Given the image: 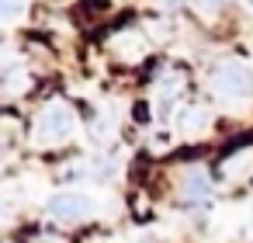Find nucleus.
Segmentation results:
<instances>
[{"label":"nucleus","instance_id":"9d476101","mask_svg":"<svg viewBox=\"0 0 253 243\" xmlns=\"http://www.w3.org/2000/svg\"><path fill=\"white\" fill-rule=\"evenodd\" d=\"M118 49H122L125 59H139V56H142V42H139V39H122Z\"/></svg>","mask_w":253,"mask_h":243},{"label":"nucleus","instance_id":"1a4fd4ad","mask_svg":"<svg viewBox=\"0 0 253 243\" xmlns=\"http://www.w3.org/2000/svg\"><path fill=\"white\" fill-rule=\"evenodd\" d=\"M25 14V0H0V21H18Z\"/></svg>","mask_w":253,"mask_h":243},{"label":"nucleus","instance_id":"20e7f679","mask_svg":"<svg viewBox=\"0 0 253 243\" xmlns=\"http://www.w3.org/2000/svg\"><path fill=\"white\" fill-rule=\"evenodd\" d=\"M180 87H184V80H180V73H163L160 77V84H156V111L160 115H167L170 111V104L177 101V94H180Z\"/></svg>","mask_w":253,"mask_h":243},{"label":"nucleus","instance_id":"f8f14e48","mask_svg":"<svg viewBox=\"0 0 253 243\" xmlns=\"http://www.w3.org/2000/svg\"><path fill=\"white\" fill-rule=\"evenodd\" d=\"M160 7H177V4H184V0H156Z\"/></svg>","mask_w":253,"mask_h":243},{"label":"nucleus","instance_id":"0eeeda50","mask_svg":"<svg viewBox=\"0 0 253 243\" xmlns=\"http://www.w3.org/2000/svg\"><path fill=\"white\" fill-rule=\"evenodd\" d=\"M0 87H4L7 94H21V91H28V73L21 66H14V70H7V77H4Z\"/></svg>","mask_w":253,"mask_h":243},{"label":"nucleus","instance_id":"6e6552de","mask_svg":"<svg viewBox=\"0 0 253 243\" xmlns=\"http://www.w3.org/2000/svg\"><path fill=\"white\" fill-rule=\"evenodd\" d=\"M250 170H253V153L232 156V160L225 163V174H229V177H243V174H250Z\"/></svg>","mask_w":253,"mask_h":243},{"label":"nucleus","instance_id":"f03ea898","mask_svg":"<svg viewBox=\"0 0 253 243\" xmlns=\"http://www.w3.org/2000/svg\"><path fill=\"white\" fill-rule=\"evenodd\" d=\"M73 136V111L66 104H52L35 122V143L39 146H59Z\"/></svg>","mask_w":253,"mask_h":243},{"label":"nucleus","instance_id":"9b49d317","mask_svg":"<svg viewBox=\"0 0 253 243\" xmlns=\"http://www.w3.org/2000/svg\"><path fill=\"white\" fill-rule=\"evenodd\" d=\"M222 4H225V0H194V7H198L201 14H218Z\"/></svg>","mask_w":253,"mask_h":243},{"label":"nucleus","instance_id":"ddd939ff","mask_svg":"<svg viewBox=\"0 0 253 243\" xmlns=\"http://www.w3.org/2000/svg\"><path fill=\"white\" fill-rule=\"evenodd\" d=\"M243 4H246V7H250V11H253V0H243Z\"/></svg>","mask_w":253,"mask_h":243},{"label":"nucleus","instance_id":"7ed1b4c3","mask_svg":"<svg viewBox=\"0 0 253 243\" xmlns=\"http://www.w3.org/2000/svg\"><path fill=\"white\" fill-rule=\"evenodd\" d=\"M49 215L59 222H87L94 215V198L84 191H59L49 198Z\"/></svg>","mask_w":253,"mask_h":243},{"label":"nucleus","instance_id":"39448f33","mask_svg":"<svg viewBox=\"0 0 253 243\" xmlns=\"http://www.w3.org/2000/svg\"><path fill=\"white\" fill-rule=\"evenodd\" d=\"M208 194H211V181H208V174L191 170V174L184 177V198H187V201H205Z\"/></svg>","mask_w":253,"mask_h":243},{"label":"nucleus","instance_id":"f257e3e1","mask_svg":"<svg viewBox=\"0 0 253 243\" xmlns=\"http://www.w3.org/2000/svg\"><path fill=\"white\" fill-rule=\"evenodd\" d=\"M208 84H211L215 97H222V101H243V97L253 94V73H250V66H243L239 59L218 63V66L211 70Z\"/></svg>","mask_w":253,"mask_h":243},{"label":"nucleus","instance_id":"423d86ee","mask_svg":"<svg viewBox=\"0 0 253 243\" xmlns=\"http://www.w3.org/2000/svg\"><path fill=\"white\" fill-rule=\"evenodd\" d=\"M208 111L205 108H187V111H180V132H187V136H194V132H201L205 125H208Z\"/></svg>","mask_w":253,"mask_h":243}]
</instances>
